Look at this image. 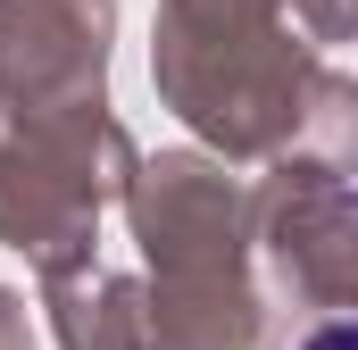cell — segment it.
I'll return each mask as SVG.
<instances>
[{"label":"cell","mask_w":358,"mask_h":350,"mask_svg":"<svg viewBox=\"0 0 358 350\" xmlns=\"http://www.w3.org/2000/svg\"><path fill=\"white\" fill-rule=\"evenodd\" d=\"M300 350H358V326H325V334H308Z\"/></svg>","instance_id":"cell-1"}]
</instances>
